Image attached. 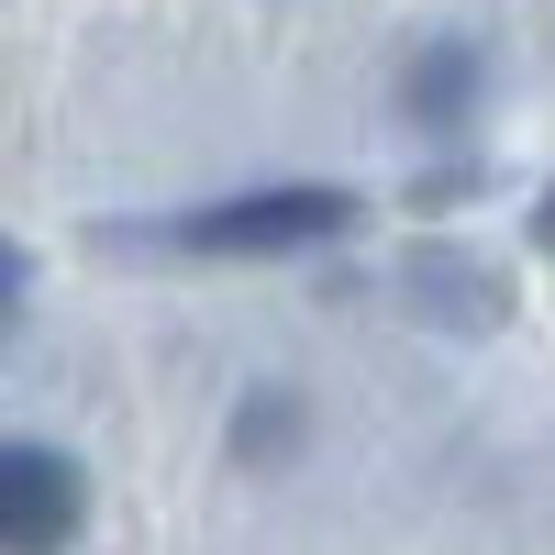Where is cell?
<instances>
[{
  "label": "cell",
  "instance_id": "cell-1",
  "mask_svg": "<svg viewBox=\"0 0 555 555\" xmlns=\"http://www.w3.org/2000/svg\"><path fill=\"white\" fill-rule=\"evenodd\" d=\"M345 222H356L345 190H245V201H222V211H190L178 245H201V256H289V245L345 234Z\"/></svg>",
  "mask_w": 555,
  "mask_h": 555
},
{
  "label": "cell",
  "instance_id": "cell-2",
  "mask_svg": "<svg viewBox=\"0 0 555 555\" xmlns=\"http://www.w3.org/2000/svg\"><path fill=\"white\" fill-rule=\"evenodd\" d=\"M89 512V489L56 444H0V555H56Z\"/></svg>",
  "mask_w": 555,
  "mask_h": 555
},
{
  "label": "cell",
  "instance_id": "cell-3",
  "mask_svg": "<svg viewBox=\"0 0 555 555\" xmlns=\"http://www.w3.org/2000/svg\"><path fill=\"white\" fill-rule=\"evenodd\" d=\"M467 89H478V56H467V44H423L411 78H400V101H411V122H455V112H467Z\"/></svg>",
  "mask_w": 555,
  "mask_h": 555
},
{
  "label": "cell",
  "instance_id": "cell-4",
  "mask_svg": "<svg viewBox=\"0 0 555 555\" xmlns=\"http://www.w3.org/2000/svg\"><path fill=\"white\" fill-rule=\"evenodd\" d=\"M23 311V245H0V322Z\"/></svg>",
  "mask_w": 555,
  "mask_h": 555
},
{
  "label": "cell",
  "instance_id": "cell-5",
  "mask_svg": "<svg viewBox=\"0 0 555 555\" xmlns=\"http://www.w3.org/2000/svg\"><path fill=\"white\" fill-rule=\"evenodd\" d=\"M533 245H555V190H544V211H533Z\"/></svg>",
  "mask_w": 555,
  "mask_h": 555
}]
</instances>
